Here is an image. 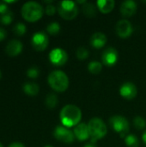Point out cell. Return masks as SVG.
Returning <instances> with one entry per match:
<instances>
[{
    "instance_id": "cell-5",
    "label": "cell",
    "mask_w": 146,
    "mask_h": 147,
    "mask_svg": "<svg viewBox=\"0 0 146 147\" xmlns=\"http://www.w3.org/2000/svg\"><path fill=\"white\" fill-rule=\"evenodd\" d=\"M58 12L63 19L66 21L73 20L78 14L77 3L73 1H62L58 7Z\"/></svg>"
},
{
    "instance_id": "cell-18",
    "label": "cell",
    "mask_w": 146,
    "mask_h": 147,
    "mask_svg": "<svg viewBox=\"0 0 146 147\" xmlns=\"http://www.w3.org/2000/svg\"><path fill=\"white\" fill-rule=\"evenodd\" d=\"M22 90H23V92L25 94H27L28 96H35L40 91V87L36 83L27 82L23 84Z\"/></svg>"
},
{
    "instance_id": "cell-14",
    "label": "cell",
    "mask_w": 146,
    "mask_h": 147,
    "mask_svg": "<svg viewBox=\"0 0 146 147\" xmlns=\"http://www.w3.org/2000/svg\"><path fill=\"white\" fill-rule=\"evenodd\" d=\"M22 43L18 40H12L8 42L5 47V52L9 57L18 56L22 51Z\"/></svg>"
},
{
    "instance_id": "cell-26",
    "label": "cell",
    "mask_w": 146,
    "mask_h": 147,
    "mask_svg": "<svg viewBox=\"0 0 146 147\" xmlns=\"http://www.w3.org/2000/svg\"><path fill=\"white\" fill-rule=\"evenodd\" d=\"M76 56L80 60H84L89 57V51L84 47H80L76 52Z\"/></svg>"
},
{
    "instance_id": "cell-3",
    "label": "cell",
    "mask_w": 146,
    "mask_h": 147,
    "mask_svg": "<svg viewBox=\"0 0 146 147\" xmlns=\"http://www.w3.org/2000/svg\"><path fill=\"white\" fill-rule=\"evenodd\" d=\"M50 87L57 92H65L69 87L68 76L62 71L56 70L52 71L47 78Z\"/></svg>"
},
{
    "instance_id": "cell-25",
    "label": "cell",
    "mask_w": 146,
    "mask_h": 147,
    "mask_svg": "<svg viewBox=\"0 0 146 147\" xmlns=\"http://www.w3.org/2000/svg\"><path fill=\"white\" fill-rule=\"evenodd\" d=\"M26 31H27V28H26L25 24H23L22 22L16 23L13 28V32L17 36H22L26 33Z\"/></svg>"
},
{
    "instance_id": "cell-27",
    "label": "cell",
    "mask_w": 146,
    "mask_h": 147,
    "mask_svg": "<svg viewBox=\"0 0 146 147\" xmlns=\"http://www.w3.org/2000/svg\"><path fill=\"white\" fill-rule=\"evenodd\" d=\"M13 13L11 11H8L7 13L3 14L0 17V22L3 25H9L13 21Z\"/></svg>"
},
{
    "instance_id": "cell-12",
    "label": "cell",
    "mask_w": 146,
    "mask_h": 147,
    "mask_svg": "<svg viewBox=\"0 0 146 147\" xmlns=\"http://www.w3.org/2000/svg\"><path fill=\"white\" fill-rule=\"evenodd\" d=\"M120 94L123 98L126 100H133L138 95V89L133 83L126 82L120 86Z\"/></svg>"
},
{
    "instance_id": "cell-9",
    "label": "cell",
    "mask_w": 146,
    "mask_h": 147,
    "mask_svg": "<svg viewBox=\"0 0 146 147\" xmlns=\"http://www.w3.org/2000/svg\"><path fill=\"white\" fill-rule=\"evenodd\" d=\"M50 62L56 66H62L66 64L68 60V55L66 52L59 47L52 49L49 53Z\"/></svg>"
},
{
    "instance_id": "cell-29",
    "label": "cell",
    "mask_w": 146,
    "mask_h": 147,
    "mask_svg": "<svg viewBox=\"0 0 146 147\" xmlns=\"http://www.w3.org/2000/svg\"><path fill=\"white\" fill-rule=\"evenodd\" d=\"M45 11H46V14L47 16H53V15L55 14V12H56V8H55V6L52 5V4H48V5L46 7Z\"/></svg>"
},
{
    "instance_id": "cell-17",
    "label": "cell",
    "mask_w": 146,
    "mask_h": 147,
    "mask_svg": "<svg viewBox=\"0 0 146 147\" xmlns=\"http://www.w3.org/2000/svg\"><path fill=\"white\" fill-rule=\"evenodd\" d=\"M96 6L102 14H108L114 9L115 2L114 0H99L96 2Z\"/></svg>"
},
{
    "instance_id": "cell-24",
    "label": "cell",
    "mask_w": 146,
    "mask_h": 147,
    "mask_svg": "<svg viewBox=\"0 0 146 147\" xmlns=\"http://www.w3.org/2000/svg\"><path fill=\"white\" fill-rule=\"evenodd\" d=\"M60 31V25L58 22H51L46 27V32L51 35H56Z\"/></svg>"
},
{
    "instance_id": "cell-30",
    "label": "cell",
    "mask_w": 146,
    "mask_h": 147,
    "mask_svg": "<svg viewBox=\"0 0 146 147\" xmlns=\"http://www.w3.org/2000/svg\"><path fill=\"white\" fill-rule=\"evenodd\" d=\"M9 11L8 9V5L3 2V1H0V15H3L5 13H7Z\"/></svg>"
},
{
    "instance_id": "cell-13",
    "label": "cell",
    "mask_w": 146,
    "mask_h": 147,
    "mask_svg": "<svg viewBox=\"0 0 146 147\" xmlns=\"http://www.w3.org/2000/svg\"><path fill=\"white\" fill-rule=\"evenodd\" d=\"M75 138L79 140V141H85L89 139V127L88 124L84 122H81L78 125H77L73 130Z\"/></svg>"
},
{
    "instance_id": "cell-8",
    "label": "cell",
    "mask_w": 146,
    "mask_h": 147,
    "mask_svg": "<svg viewBox=\"0 0 146 147\" xmlns=\"http://www.w3.org/2000/svg\"><path fill=\"white\" fill-rule=\"evenodd\" d=\"M31 44L36 51L41 52L46 50L49 44L47 34L41 31L34 33L31 38Z\"/></svg>"
},
{
    "instance_id": "cell-16",
    "label": "cell",
    "mask_w": 146,
    "mask_h": 147,
    "mask_svg": "<svg viewBox=\"0 0 146 147\" xmlns=\"http://www.w3.org/2000/svg\"><path fill=\"white\" fill-rule=\"evenodd\" d=\"M107 36L102 32H96L93 34L90 37V45L96 49L102 48L107 43Z\"/></svg>"
},
{
    "instance_id": "cell-36",
    "label": "cell",
    "mask_w": 146,
    "mask_h": 147,
    "mask_svg": "<svg viewBox=\"0 0 146 147\" xmlns=\"http://www.w3.org/2000/svg\"><path fill=\"white\" fill-rule=\"evenodd\" d=\"M1 77H2V73H1V71H0V78H1Z\"/></svg>"
},
{
    "instance_id": "cell-33",
    "label": "cell",
    "mask_w": 146,
    "mask_h": 147,
    "mask_svg": "<svg viewBox=\"0 0 146 147\" xmlns=\"http://www.w3.org/2000/svg\"><path fill=\"white\" fill-rule=\"evenodd\" d=\"M83 147H96V143L89 142V143H87L86 145H84Z\"/></svg>"
},
{
    "instance_id": "cell-6",
    "label": "cell",
    "mask_w": 146,
    "mask_h": 147,
    "mask_svg": "<svg viewBox=\"0 0 146 147\" xmlns=\"http://www.w3.org/2000/svg\"><path fill=\"white\" fill-rule=\"evenodd\" d=\"M109 123L113 130L118 133L120 137H126V134L130 130V124L126 117L122 115H114L110 118Z\"/></svg>"
},
{
    "instance_id": "cell-2",
    "label": "cell",
    "mask_w": 146,
    "mask_h": 147,
    "mask_svg": "<svg viewBox=\"0 0 146 147\" xmlns=\"http://www.w3.org/2000/svg\"><path fill=\"white\" fill-rule=\"evenodd\" d=\"M21 13L23 19L27 22H35L43 16L44 9L40 3L34 1H29L22 5Z\"/></svg>"
},
{
    "instance_id": "cell-32",
    "label": "cell",
    "mask_w": 146,
    "mask_h": 147,
    "mask_svg": "<svg viewBox=\"0 0 146 147\" xmlns=\"http://www.w3.org/2000/svg\"><path fill=\"white\" fill-rule=\"evenodd\" d=\"M8 147H25V146L21 142H13Z\"/></svg>"
},
{
    "instance_id": "cell-37",
    "label": "cell",
    "mask_w": 146,
    "mask_h": 147,
    "mask_svg": "<svg viewBox=\"0 0 146 147\" xmlns=\"http://www.w3.org/2000/svg\"><path fill=\"white\" fill-rule=\"evenodd\" d=\"M45 147H52V146H45Z\"/></svg>"
},
{
    "instance_id": "cell-10",
    "label": "cell",
    "mask_w": 146,
    "mask_h": 147,
    "mask_svg": "<svg viewBox=\"0 0 146 147\" xmlns=\"http://www.w3.org/2000/svg\"><path fill=\"white\" fill-rule=\"evenodd\" d=\"M133 32V28L132 23L126 19H122L119 21L116 24V33L118 36L122 39L128 38L132 35Z\"/></svg>"
},
{
    "instance_id": "cell-28",
    "label": "cell",
    "mask_w": 146,
    "mask_h": 147,
    "mask_svg": "<svg viewBox=\"0 0 146 147\" xmlns=\"http://www.w3.org/2000/svg\"><path fill=\"white\" fill-rule=\"evenodd\" d=\"M39 75H40V70L35 66H32L27 71V76L29 78H32V79L37 78Z\"/></svg>"
},
{
    "instance_id": "cell-23",
    "label": "cell",
    "mask_w": 146,
    "mask_h": 147,
    "mask_svg": "<svg viewBox=\"0 0 146 147\" xmlns=\"http://www.w3.org/2000/svg\"><path fill=\"white\" fill-rule=\"evenodd\" d=\"M133 126L138 130H144L146 127V121L142 116H136L133 119Z\"/></svg>"
},
{
    "instance_id": "cell-19",
    "label": "cell",
    "mask_w": 146,
    "mask_h": 147,
    "mask_svg": "<svg viewBox=\"0 0 146 147\" xmlns=\"http://www.w3.org/2000/svg\"><path fill=\"white\" fill-rule=\"evenodd\" d=\"M82 11L87 17H94L96 15V7L91 3H85L82 6Z\"/></svg>"
},
{
    "instance_id": "cell-31",
    "label": "cell",
    "mask_w": 146,
    "mask_h": 147,
    "mask_svg": "<svg viewBox=\"0 0 146 147\" xmlns=\"http://www.w3.org/2000/svg\"><path fill=\"white\" fill-rule=\"evenodd\" d=\"M7 36V32L4 28H0V41L3 40Z\"/></svg>"
},
{
    "instance_id": "cell-21",
    "label": "cell",
    "mask_w": 146,
    "mask_h": 147,
    "mask_svg": "<svg viewBox=\"0 0 146 147\" xmlns=\"http://www.w3.org/2000/svg\"><path fill=\"white\" fill-rule=\"evenodd\" d=\"M59 102V99L55 94H48L46 97L45 103L48 109H54Z\"/></svg>"
},
{
    "instance_id": "cell-34",
    "label": "cell",
    "mask_w": 146,
    "mask_h": 147,
    "mask_svg": "<svg viewBox=\"0 0 146 147\" xmlns=\"http://www.w3.org/2000/svg\"><path fill=\"white\" fill-rule=\"evenodd\" d=\"M142 140H143V142L145 144L146 146V130L143 133V135H142Z\"/></svg>"
},
{
    "instance_id": "cell-22",
    "label": "cell",
    "mask_w": 146,
    "mask_h": 147,
    "mask_svg": "<svg viewBox=\"0 0 146 147\" xmlns=\"http://www.w3.org/2000/svg\"><path fill=\"white\" fill-rule=\"evenodd\" d=\"M125 143L127 147H139V140L134 134L126 135L125 138Z\"/></svg>"
},
{
    "instance_id": "cell-4",
    "label": "cell",
    "mask_w": 146,
    "mask_h": 147,
    "mask_svg": "<svg viewBox=\"0 0 146 147\" xmlns=\"http://www.w3.org/2000/svg\"><path fill=\"white\" fill-rule=\"evenodd\" d=\"M88 127L90 135V142L96 143L107 135L108 127L104 121L98 117L90 119L88 122Z\"/></svg>"
},
{
    "instance_id": "cell-15",
    "label": "cell",
    "mask_w": 146,
    "mask_h": 147,
    "mask_svg": "<svg viewBox=\"0 0 146 147\" xmlns=\"http://www.w3.org/2000/svg\"><path fill=\"white\" fill-rule=\"evenodd\" d=\"M137 9L138 6L136 2L133 0H126L121 3L120 10L124 17H131L136 13Z\"/></svg>"
},
{
    "instance_id": "cell-20",
    "label": "cell",
    "mask_w": 146,
    "mask_h": 147,
    "mask_svg": "<svg viewBox=\"0 0 146 147\" xmlns=\"http://www.w3.org/2000/svg\"><path fill=\"white\" fill-rule=\"evenodd\" d=\"M102 70V64L99 61L93 60L88 65V71L93 74V75H97L99 74Z\"/></svg>"
},
{
    "instance_id": "cell-1",
    "label": "cell",
    "mask_w": 146,
    "mask_h": 147,
    "mask_svg": "<svg viewBox=\"0 0 146 147\" xmlns=\"http://www.w3.org/2000/svg\"><path fill=\"white\" fill-rule=\"evenodd\" d=\"M59 118L62 125L65 127H76L81 123L82 111L81 109L73 104L65 105L60 111Z\"/></svg>"
},
{
    "instance_id": "cell-7",
    "label": "cell",
    "mask_w": 146,
    "mask_h": 147,
    "mask_svg": "<svg viewBox=\"0 0 146 147\" xmlns=\"http://www.w3.org/2000/svg\"><path fill=\"white\" fill-rule=\"evenodd\" d=\"M54 138L65 144H71L75 140V135L72 131H71L68 127L62 126H57L53 131Z\"/></svg>"
},
{
    "instance_id": "cell-35",
    "label": "cell",
    "mask_w": 146,
    "mask_h": 147,
    "mask_svg": "<svg viewBox=\"0 0 146 147\" xmlns=\"http://www.w3.org/2000/svg\"><path fill=\"white\" fill-rule=\"evenodd\" d=\"M0 147H3V145H2V143H1V142H0Z\"/></svg>"
},
{
    "instance_id": "cell-11",
    "label": "cell",
    "mask_w": 146,
    "mask_h": 147,
    "mask_svg": "<svg viewBox=\"0 0 146 147\" xmlns=\"http://www.w3.org/2000/svg\"><path fill=\"white\" fill-rule=\"evenodd\" d=\"M119 59L118 51L114 47H108L104 50L102 56V64L107 66H113L114 65Z\"/></svg>"
}]
</instances>
